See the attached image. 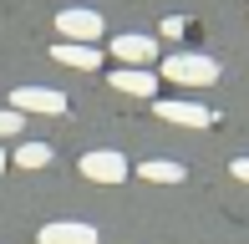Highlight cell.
Returning a JSON list of instances; mask_svg holds the SVG:
<instances>
[{
  "label": "cell",
  "instance_id": "1",
  "mask_svg": "<svg viewBox=\"0 0 249 244\" xmlns=\"http://www.w3.org/2000/svg\"><path fill=\"white\" fill-rule=\"evenodd\" d=\"M163 82H178V87H213L219 82V61L203 56V51H173L163 61Z\"/></svg>",
  "mask_w": 249,
  "mask_h": 244
},
{
  "label": "cell",
  "instance_id": "2",
  "mask_svg": "<svg viewBox=\"0 0 249 244\" xmlns=\"http://www.w3.org/2000/svg\"><path fill=\"white\" fill-rule=\"evenodd\" d=\"M127 173H132L127 158L112 153V148H97V153H87V158H82V178H92V183H122Z\"/></svg>",
  "mask_w": 249,
  "mask_h": 244
},
{
  "label": "cell",
  "instance_id": "3",
  "mask_svg": "<svg viewBox=\"0 0 249 244\" xmlns=\"http://www.w3.org/2000/svg\"><path fill=\"white\" fill-rule=\"evenodd\" d=\"M10 107H16V112H46V117H61V112H66V97L51 92V87H16Z\"/></svg>",
  "mask_w": 249,
  "mask_h": 244
},
{
  "label": "cell",
  "instance_id": "4",
  "mask_svg": "<svg viewBox=\"0 0 249 244\" xmlns=\"http://www.w3.org/2000/svg\"><path fill=\"white\" fill-rule=\"evenodd\" d=\"M56 31H61L66 41H82V46H92V41L102 36V16L97 10H61V16H56Z\"/></svg>",
  "mask_w": 249,
  "mask_h": 244
},
{
  "label": "cell",
  "instance_id": "5",
  "mask_svg": "<svg viewBox=\"0 0 249 244\" xmlns=\"http://www.w3.org/2000/svg\"><path fill=\"white\" fill-rule=\"evenodd\" d=\"M153 112L163 117V122H173V127H213V112L203 102H153Z\"/></svg>",
  "mask_w": 249,
  "mask_h": 244
},
{
  "label": "cell",
  "instance_id": "6",
  "mask_svg": "<svg viewBox=\"0 0 249 244\" xmlns=\"http://www.w3.org/2000/svg\"><path fill=\"white\" fill-rule=\"evenodd\" d=\"M36 244H97V229L76 224V219H56V224H41Z\"/></svg>",
  "mask_w": 249,
  "mask_h": 244
},
{
  "label": "cell",
  "instance_id": "7",
  "mask_svg": "<svg viewBox=\"0 0 249 244\" xmlns=\"http://www.w3.org/2000/svg\"><path fill=\"white\" fill-rule=\"evenodd\" d=\"M112 56H117L122 66H148L158 56V41L153 36H117L112 41Z\"/></svg>",
  "mask_w": 249,
  "mask_h": 244
},
{
  "label": "cell",
  "instance_id": "8",
  "mask_svg": "<svg viewBox=\"0 0 249 244\" xmlns=\"http://www.w3.org/2000/svg\"><path fill=\"white\" fill-rule=\"evenodd\" d=\"M112 87L127 92V97H153L158 92V76L148 71V66H117V71H112Z\"/></svg>",
  "mask_w": 249,
  "mask_h": 244
},
{
  "label": "cell",
  "instance_id": "9",
  "mask_svg": "<svg viewBox=\"0 0 249 244\" xmlns=\"http://www.w3.org/2000/svg\"><path fill=\"white\" fill-rule=\"evenodd\" d=\"M51 56L61 66H76V71H97V66H102V51L97 46H82V41H56Z\"/></svg>",
  "mask_w": 249,
  "mask_h": 244
},
{
  "label": "cell",
  "instance_id": "10",
  "mask_svg": "<svg viewBox=\"0 0 249 244\" xmlns=\"http://www.w3.org/2000/svg\"><path fill=\"white\" fill-rule=\"evenodd\" d=\"M138 178H148V183H183V163H173V158H148V163H138Z\"/></svg>",
  "mask_w": 249,
  "mask_h": 244
},
{
  "label": "cell",
  "instance_id": "11",
  "mask_svg": "<svg viewBox=\"0 0 249 244\" xmlns=\"http://www.w3.org/2000/svg\"><path fill=\"white\" fill-rule=\"evenodd\" d=\"M46 163H51V142H20L16 148V168L36 173V168H46Z\"/></svg>",
  "mask_w": 249,
  "mask_h": 244
},
{
  "label": "cell",
  "instance_id": "12",
  "mask_svg": "<svg viewBox=\"0 0 249 244\" xmlns=\"http://www.w3.org/2000/svg\"><path fill=\"white\" fill-rule=\"evenodd\" d=\"M20 127H26V112H16V107H0V138H16Z\"/></svg>",
  "mask_w": 249,
  "mask_h": 244
},
{
  "label": "cell",
  "instance_id": "13",
  "mask_svg": "<svg viewBox=\"0 0 249 244\" xmlns=\"http://www.w3.org/2000/svg\"><path fill=\"white\" fill-rule=\"evenodd\" d=\"M183 31H188L183 16H168V20H163V36H183Z\"/></svg>",
  "mask_w": 249,
  "mask_h": 244
},
{
  "label": "cell",
  "instance_id": "14",
  "mask_svg": "<svg viewBox=\"0 0 249 244\" xmlns=\"http://www.w3.org/2000/svg\"><path fill=\"white\" fill-rule=\"evenodd\" d=\"M229 173H234V178H244V183H249V158H234V163H229Z\"/></svg>",
  "mask_w": 249,
  "mask_h": 244
},
{
  "label": "cell",
  "instance_id": "15",
  "mask_svg": "<svg viewBox=\"0 0 249 244\" xmlns=\"http://www.w3.org/2000/svg\"><path fill=\"white\" fill-rule=\"evenodd\" d=\"M5 163H10V158H5V153H0V173H5Z\"/></svg>",
  "mask_w": 249,
  "mask_h": 244
}]
</instances>
